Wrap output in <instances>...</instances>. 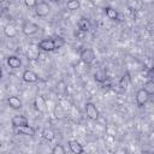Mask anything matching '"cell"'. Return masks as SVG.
<instances>
[{
	"label": "cell",
	"instance_id": "obj_19",
	"mask_svg": "<svg viewBox=\"0 0 154 154\" xmlns=\"http://www.w3.org/2000/svg\"><path fill=\"white\" fill-rule=\"evenodd\" d=\"M144 91L150 96V95H153L154 94V82L152 81V79H149V81H147L146 83H144Z\"/></svg>",
	"mask_w": 154,
	"mask_h": 154
},
{
	"label": "cell",
	"instance_id": "obj_20",
	"mask_svg": "<svg viewBox=\"0 0 154 154\" xmlns=\"http://www.w3.org/2000/svg\"><path fill=\"white\" fill-rule=\"evenodd\" d=\"M79 6H81V2H79L78 0H70V1L66 2V7H67V10H70V11L78 10Z\"/></svg>",
	"mask_w": 154,
	"mask_h": 154
},
{
	"label": "cell",
	"instance_id": "obj_6",
	"mask_svg": "<svg viewBox=\"0 0 154 154\" xmlns=\"http://www.w3.org/2000/svg\"><path fill=\"white\" fill-rule=\"evenodd\" d=\"M28 118H25L24 116H14L12 117L11 119V124L13 128L18 129V128H22V126H25V125H29L28 124Z\"/></svg>",
	"mask_w": 154,
	"mask_h": 154
},
{
	"label": "cell",
	"instance_id": "obj_3",
	"mask_svg": "<svg viewBox=\"0 0 154 154\" xmlns=\"http://www.w3.org/2000/svg\"><path fill=\"white\" fill-rule=\"evenodd\" d=\"M85 113L90 120H97L99 119V109L95 106V103H93V102L85 103Z\"/></svg>",
	"mask_w": 154,
	"mask_h": 154
},
{
	"label": "cell",
	"instance_id": "obj_14",
	"mask_svg": "<svg viewBox=\"0 0 154 154\" xmlns=\"http://www.w3.org/2000/svg\"><path fill=\"white\" fill-rule=\"evenodd\" d=\"M17 132L20 134V135H25V136H34V135H35V130H34L31 126H29V125L18 128V129H17Z\"/></svg>",
	"mask_w": 154,
	"mask_h": 154
},
{
	"label": "cell",
	"instance_id": "obj_17",
	"mask_svg": "<svg viewBox=\"0 0 154 154\" xmlns=\"http://www.w3.org/2000/svg\"><path fill=\"white\" fill-rule=\"evenodd\" d=\"M35 105H36V108L40 112H45V109H46V102H45V100H43L42 96H37L35 99Z\"/></svg>",
	"mask_w": 154,
	"mask_h": 154
},
{
	"label": "cell",
	"instance_id": "obj_5",
	"mask_svg": "<svg viewBox=\"0 0 154 154\" xmlns=\"http://www.w3.org/2000/svg\"><path fill=\"white\" fill-rule=\"evenodd\" d=\"M37 47L41 49V51H45V52H52L55 48V43H54V40H51V38H46V40H42L41 42H38Z\"/></svg>",
	"mask_w": 154,
	"mask_h": 154
},
{
	"label": "cell",
	"instance_id": "obj_9",
	"mask_svg": "<svg viewBox=\"0 0 154 154\" xmlns=\"http://www.w3.org/2000/svg\"><path fill=\"white\" fill-rule=\"evenodd\" d=\"M69 148H70V150H71L73 154H83V152H84L82 144H81L79 142L75 141V140L69 141Z\"/></svg>",
	"mask_w": 154,
	"mask_h": 154
},
{
	"label": "cell",
	"instance_id": "obj_18",
	"mask_svg": "<svg viewBox=\"0 0 154 154\" xmlns=\"http://www.w3.org/2000/svg\"><path fill=\"white\" fill-rule=\"evenodd\" d=\"M105 13H106V16H107L109 19H112V20H116V19L118 18V12H117L114 8H112V7H106V8H105Z\"/></svg>",
	"mask_w": 154,
	"mask_h": 154
},
{
	"label": "cell",
	"instance_id": "obj_7",
	"mask_svg": "<svg viewBox=\"0 0 154 154\" xmlns=\"http://www.w3.org/2000/svg\"><path fill=\"white\" fill-rule=\"evenodd\" d=\"M22 77H23V81H25L28 83H35L38 81V75L32 70H25L23 72Z\"/></svg>",
	"mask_w": 154,
	"mask_h": 154
},
{
	"label": "cell",
	"instance_id": "obj_26",
	"mask_svg": "<svg viewBox=\"0 0 154 154\" xmlns=\"http://www.w3.org/2000/svg\"><path fill=\"white\" fill-rule=\"evenodd\" d=\"M2 78V71H1V69H0V79Z\"/></svg>",
	"mask_w": 154,
	"mask_h": 154
},
{
	"label": "cell",
	"instance_id": "obj_2",
	"mask_svg": "<svg viewBox=\"0 0 154 154\" xmlns=\"http://www.w3.org/2000/svg\"><path fill=\"white\" fill-rule=\"evenodd\" d=\"M79 58L84 64H91L95 59V53L91 48H84L79 53Z\"/></svg>",
	"mask_w": 154,
	"mask_h": 154
},
{
	"label": "cell",
	"instance_id": "obj_24",
	"mask_svg": "<svg viewBox=\"0 0 154 154\" xmlns=\"http://www.w3.org/2000/svg\"><path fill=\"white\" fill-rule=\"evenodd\" d=\"M54 43H55V48L58 49V48H60L65 45V41L61 37H57V38H54Z\"/></svg>",
	"mask_w": 154,
	"mask_h": 154
},
{
	"label": "cell",
	"instance_id": "obj_11",
	"mask_svg": "<svg viewBox=\"0 0 154 154\" xmlns=\"http://www.w3.org/2000/svg\"><path fill=\"white\" fill-rule=\"evenodd\" d=\"M7 103H8V106H10L11 108H13V109H19V108H22V101H20V99L17 97V96H8V97H7Z\"/></svg>",
	"mask_w": 154,
	"mask_h": 154
},
{
	"label": "cell",
	"instance_id": "obj_1",
	"mask_svg": "<svg viewBox=\"0 0 154 154\" xmlns=\"http://www.w3.org/2000/svg\"><path fill=\"white\" fill-rule=\"evenodd\" d=\"M37 30H38V25L37 24H35L34 22H24L23 23V25H22V31H23V34L24 35H26V36H32V35H35L36 32H37Z\"/></svg>",
	"mask_w": 154,
	"mask_h": 154
},
{
	"label": "cell",
	"instance_id": "obj_22",
	"mask_svg": "<svg viewBox=\"0 0 154 154\" xmlns=\"http://www.w3.org/2000/svg\"><path fill=\"white\" fill-rule=\"evenodd\" d=\"M52 154H66V152H65V148L61 144H57V146L53 147Z\"/></svg>",
	"mask_w": 154,
	"mask_h": 154
},
{
	"label": "cell",
	"instance_id": "obj_4",
	"mask_svg": "<svg viewBox=\"0 0 154 154\" xmlns=\"http://www.w3.org/2000/svg\"><path fill=\"white\" fill-rule=\"evenodd\" d=\"M49 5L45 1H40L36 4L35 6V13L38 16V17H46L48 13H49Z\"/></svg>",
	"mask_w": 154,
	"mask_h": 154
},
{
	"label": "cell",
	"instance_id": "obj_21",
	"mask_svg": "<svg viewBox=\"0 0 154 154\" xmlns=\"http://www.w3.org/2000/svg\"><path fill=\"white\" fill-rule=\"evenodd\" d=\"M54 116L57 119H63L65 117V111L63 109V107L60 105H55L54 107Z\"/></svg>",
	"mask_w": 154,
	"mask_h": 154
},
{
	"label": "cell",
	"instance_id": "obj_13",
	"mask_svg": "<svg viewBox=\"0 0 154 154\" xmlns=\"http://www.w3.org/2000/svg\"><path fill=\"white\" fill-rule=\"evenodd\" d=\"M78 29L81 30V31H83V32H87V31H89L90 30V22H89V19L88 18H81L79 20H78Z\"/></svg>",
	"mask_w": 154,
	"mask_h": 154
},
{
	"label": "cell",
	"instance_id": "obj_23",
	"mask_svg": "<svg viewBox=\"0 0 154 154\" xmlns=\"http://www.w3.org/2000/svg\"><path fill=\"white\" fill-rule=\"evenodd\" d=\"M120 84H122L123 88H126V87L130 84V77H129L128 73L123 76V78H122V81H120Z\"/></svg>",
	"mask_w": 154,
	"mask_h": 154
},
{
	"label": "cell",
	"instance_id": "obj_12",
	"mask_svg": "<svg viewBox=\"0 0 154 154\" xmlns=\"http://www.w3.org/2000/svg\"><path fill=\"white\" fill-rule=\"evenodd\" d=\"M7 65H8L11 69H18V67H20L22 61H20V59H19L18 57H16V55H10V57L7 58Z\"/></svg>",
	"mask_w": 154,
	"mask_h": 154
},
{
	"label": "cell",
	"instance_id": "obj_25",
	"mask_svg": "<svg viewBox=\"0 0 154 154\" xmlns=\"http://www.w3.org/2000/svg\"><path fill=\"white\" fill-rule=\"evenodd\" d=\"M24 4H25L26 7H35L36 4H37V1H35V0H25Z\"/></svg>",
	"mask_w": 154,
	"mask_h": 154
},
{
	"label": "cell",
	"instance_id": "obj_8",
	"mask_svg": "<svg viewBox=\"0 0 154 154\" xmlns=\"http://www.w3.org/2000/svg\"><path fill=\"white\" fill-rule=\"evenodd\" d=\"M149 99V95L144 91V89H140L137 93H136V102L138 106H143Z\"/></svg>",
	"mask_w": 154,
	"mask_h": 154
},
{
	"label": "cell",
	"instance_id": "obj_15",
	"mask_svg": "<svg viewBox=\"0 0 154 154\" xmlns=\"http://www.w3.org/2000/svg\"><path fill=\"white\" fill-rule=\"evenodd\" d=\"M94 79H95L97 83H103V82H106V79H107V75H106V72H105L103 70H99V71H96V72L94 73Z\"/></svg>",
	"mask_w": 154,
	"mask_h": 154
},
{
	"label": "cell",
	"instance_id": "obj_16",
	"mask_svg": "<svg viewBox=\"0 0 154 154\" xmlns=\"http://www.w3.org/2000/svg\"><path fill=\"white\" fill-rule=\"evenodd\" d=\"M42 136H43V138H45L46 141H48V142H52V141L55 138V134H54V131H53L52 129H45V130L42 131Z\"/></svg>",
	"mask_w": 154,
	"mask_h": 154
},
{
	"label": "cell",
	"instance_id": "obj_10",
	"mask_svg": "<svg viewBox=\"0 0 154 154\" xmlns=\"http://www.w3.org/2000/svg\"><path fill=\"white\" fill-rule=\"evenodd\" d=\"M4 34H5L7 37L12 38V37H16V36H17L18 30H17V28H16L13 24L10 23V24L5 25V28H4Z\"/></svg>",
	"mask_w": 154,
	"mask_h": 154
}]
</instances>
